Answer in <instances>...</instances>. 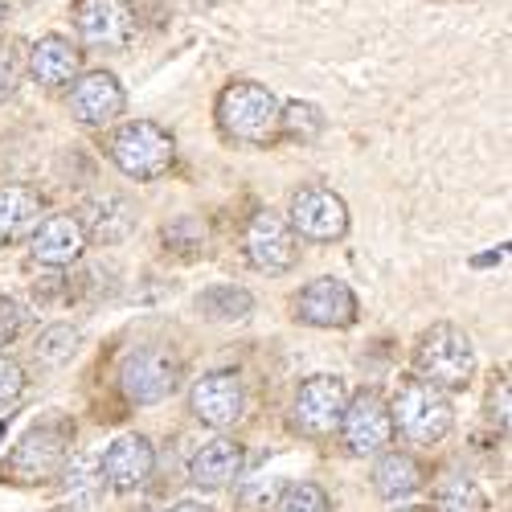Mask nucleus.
I'll use <instances>...</instances> for the list:
<instances>
[{"label": "nucleus", "mask_w": 512, "mask_h": 512, "mask_svg": "<svg viewBox=\"0 0 512 512\" xmlns=\"http://www.w3.org/2000/svg\"><path fill=\"white\" fill-rule=\"evenodd\" d=\"M295 316L312 328H345L357 320V295L340 279H316L295 295Z\"/></svg>", "instance_id": "11"}, {"label": "nucleus", "mask_w": 512, "mask_h": 512, "mask_svg": "<svg viewBox=\"0 0 512 512\" xmlns=\"http://www.w3.org/2000/svg\"><path fill=\"white\" fill-rule=\"evenodd\" d=\"M13 78H17V62H13L9 50H0V99L13 91Z\"/></svg>", "instance_id": "30"}, {"label": "nucleus", "mask_w": 512, "mask_h": 512, "mask_svg": "<svg viewBox=\"0 0 512 512\" xmlns=\"http://www.w3.org/2000/svg\"><path fill=\"white\" fill-rule=\"evenodd\" d=\"M78 66H82V54L66 37H41L33 46V78L41 87H66L70 78H78Z\"/></svg>", "instance_id": "20"}, {"label": "nucleus", "mask_w": 512, "mask_h": 512, "mask_svg": "<svg viewBox=\"0 0 512 512\" xmlns=\"http://www.w3.org/2000/svg\"><path fill=\"white\" fill-rule=\"evenodd\" d=\"M414 373L439 390H463L476 373V349L467 332L451 324H435L414 349Z\"/></svg>", "instance_id": "1"}, {"label": "nucleus", "mask_w": 512, "mask_h": 512, "mask_svg": "<svg viewBox=\"0 0 512 512\" xmlns=\"http://www.w3.org/2000/svg\"><path fill=\"white\" fill-rule=\"evenodd\" d=\"M250 308H254V300H250V291H242V287H209V291H201L197 295V312L205 316V320H222V324H234V320H246L250 316Z\"/></svg>", "instance_id": "22"}, {"label": "nucleus", "mask_w": 512, "mask_h": 512, "mask_svg": "<svg viewBox=\"0 0 512 512\" xmlns=\"http://www.w3.org/2000/svg\"><path fill=\"white\" fill-rule=\"evenodd\" d=\"M320 127H324V115H320V107H312V103H287V107H279V132H283L287 140L312 144V140L320 136Z\"/></svg>", "instance_id": "25"}, {"label": "nucleus", "mask_w": 512, "mask_h": 512, "mask_svg": "<svg viewBox=\"0 0 512 512\" xmlns=\"http://www.w3.org/2000/svg\"><path fill=\"white\" fill-rule=\"evenodd\" d=\"M418 484H422V467L406 451H386L373 467V488L386 500H406L410 492H418Z\"/></svg>", "instance_id": "21"}, {"label": "nucleus", "mask_w": 512, "mask_h": 512, "mask_svg": "<svg viewBox=\"0 0 512 512\" xmlns=\"http://www.w3.org/2000/svg\"><path fill=\"white\" fill-rule=\"evenodd\" d=\"M291 226L308 242H336L349 230V209L332 189H304L291 201Z\"/></svg>", "instance_id": "9"}, {"label": "nucleus", "mask_w": 512, "mask_h": 512, "mask_svg": "<svg viewBox=\"0 0 512 512\" xmlns=\"http://www.w3.org/2000/svg\"><path fill=\"white\" fill-rule=\"evenodd\" d=\"M242 472V447L234 439H213L205 443L193 463H189V480L197 488H226Z\"/></svg>", "instance_id": "17"}, {"label": "nucleus", "mask_w": 512, "mask_h": 512, "mask_svg": "<svg viewBox=\"0 0 512 512\" xmlns=\"http://www.w3.org/2000/svg\"><path fill=\"white\" fill-rule=\"evenodd\" d=\"M119 386H123L127 402L156 406L177 390V357H168L164 349H140V353H132L123 361Z\"/></svg>", "instance_id": "8"}, {"label": "nucleus", "mask_w": 512, "mask_h": 512, "mask_svg": "<svg viewBox=\"0 0 512 512\" xmlns=\"http://www.w3.org/2000/svg\"><path fill=\"white\" fill-rule=\"evenodd\" d=\"M246 254H250V263L267 275L291 271L295 267V230L271 209L254 213L246 226Z\"/></svg>", "instance_id": "10"}, {"label": "nucleus", "mask_w": 512, "mask_h": 512, "mask_svg": "<svg viewBox=\"0 0 512 512\" xmlns=\"http://www.w3.org/2000/svg\"><path fill=\"white\" fill-rule=\"evenodd\" d=\"M54 512H78V508H70V504H62V508H54Z\"/></svg>", "instance_id": "33"}, {"label": "nucleus", "mask_w": 512, "mask_h": 512, "mask_svg": "<svg viewBox=\"0 0 512 512\" xmlns=\"http://www.w3.org/2000/svg\"><path fill=\"white\" fill-rule=\"evenodd\" d=\"M246 394H242V381L230 369L218 373H205L197 386H193V414L209 426H234L242 418Z\"/></svg>", "instance_id": "15"}, {"label": "nucleus", "mask_w": 512, "mask_h": 512, "mask_svg": "<svg viewBox=\"0 0 512 512\" xmlns=\"http://www.w3.org/2000/svg\"><path fill=\"white\" fill-rule=\"evenodd\" d=\"M74 25L87 46L119 50L132 37V9H127V0H78Z\"/></svg>", "instance_id": "14"}, {"label": "nucleus", "mask_w": 512, "mask_h": 512, "mask_svg": "<svg viewBox=\"0 0 512 512\" xmlns=\"http://www.w3.org/2000/svg\"><path fill=\"white\" fill-rule=\"evenodd\" d=\"M484 492L472 476H463V472H447L439 476L435 484V508L439 512H484Z\"/></svg>", "instance_id": "23"}, {"label": "nucleus", "mask_w": 512, "mask_h": 512, "mask_svg": "<svg viewBox=\"0 0 512 512\" xmlns=\"http://www.w3.org/2000/svg\"><path fill=\"white\" fill-rule=\"evenodd\" d=\"M164 512H213V508H209V504H197V500H181V504L164 508Z\"/></svg>", "instance_id": "32"}, {"label": "nucleus", "mask_w": 512, "mask_h": 512, "mask_svg": "<svg viewBox=\"0 0 512 512\" xmlns=\"http://www.w3.org/2000/svg\"><path fill=\"white\" fill-rule=\"evenodd\" d=\"M82 234L95 242H123L136 226V209L127 205L123 197H95L82 213Z\"/></svg>", "instance_id": "19"}, {"label": "nucleus", "mask_w": 512, "mask_h": 512, "mask_svg": "<svg viewBox=\"0 0 512 512\" xmlns=\"http://www.w3.org/2000/svg\"><path fill=\"white\" fill-rule=\"evenodd\" d=\"M21 394H25V369L9 357H0V410L17 406Z\"/></svg>", "instance_id": "28"}, {"label": "nucleus", "mask_w": 512, "mask_h": 512, "mask_svg": "<svg viewBox=\"0 0 512 512\" xmlns=\"http://www.w3.org/2000/svg\"><path fill=\"white\" fill-rule=\"evenodd\" d=\"M33 246V259L37 263H50V267H66L74 263L82 246H87V234H82L78 218H50V222H37V230L29 234Z\"/></svg>", "instance_id": "16"}, {"label": "nucleus", "mask_w": 512, "mask_h": 512, "mask_svg": "<svg viewBox=\"0 0 512 512\" xmlns=\"http://www.w3.org/2000/svg\"><path fill=\"white\" fill-rule=\"evenodd\" d=\"M218 123L230 140L271 144L279 136V99L259 82H234L218 99Z\"/></svg>", "instance_id": "2"}, {"label": "nucleus", "mask_w": 512, "mask_h": 512, "mask_svg": "<svg viewBox=\"0 0 512 512\" xmlns=\"http://www.w3.org/2000/svg\"><path fill=\"white\" fill-rule=\"evenodd\" d=\"M62 472H66V492L78 504H91L103 492V467L95 455H74L70 463H62Z\"/></svg>", "instance_id": "24"}, {"label": "nucleus", "mask_w": 512, "mask_h": 512, "mask_svg": "<svg viewBox=\"0 0 512 512\" xmlns=\"http://www.w3.org/2000/svg\"><path fill=\"white\" fill-rule=\"evenodd\" d=\"M279 512H328V496L320 484H291L279 496Z\"/></svg>", "instance_id": "27"}, {"label": "nucleus", "mask_w": 512, "mask_h": 512, "mask_svg": "<svg viewBox=\"0 0 512 512\" xmlns=\"http://www.w3.org/2000/svg\"><path fill=\"white\" fill-rule=\"evenodd\" d=\"M0 435H5V431H0Z\"/></svg>", "instance_id": "36"}, {"label": "nucleus", "mask_w": 512, "mask_h": 512, "mask_svg": "<svg viewBox=\"0 0 512 512\" xmlns=\"http://www.w3.org/2000/svg\"><path fill=\"white\" fill-rule=\"evenodd\" d=\"M127 95L119 87V78L107 74V70H95V74H82L70 91V115L82 123V127H103L111 119H119Z\"/></svg>", "instance_id": "12"}, {"label": "nucleus", "mask_w": 512, "mask_h": 512, "mask_svg": "<svg viewBox=\"0 0 512 512\" xmlns=\"http://www.w3.org/2000/svg\"><path fill=\"white\" fill-rule=\"evenodd\" d=\"M398 512H422V508H398Z\"/></svg>", "instance_id": "34"}, {"label": "nucleus", "mask_w": 512, "mask_h": 512, "mask_svg": "<svg viewBox=\"0 0 512 512\" xmlns=\"http://www.w3.org/2000/svg\"><path fill=\"white\" fill-rule=\"evenodd\" d=\"M390 422L398 426V431L410 439V443H422V447H431L439 439H447L451 431V422H455V410H451V398L431 386V381H406V386L394 394L390 402Z\"/></svg>", "instance_id": "3"}, {"label": "nucleus", "mask_w": 512, "mask_h": 512, "mask_svg": "<svg viewBox=\"0 0 512 512\" xmlns=\"http://www.w3.org/2000/svg\"><path fill=\"white\" fill-rule=\"evenodd\" d=\"M340 435H345L353 455H373L390 443L394 422H390V402L377 390H361L353 402H345V414H340Z\"/></svg>", "instance_id": "7"}, {"label": "nucleus", "mask_w": 512, "mask_h": 512, "mask_svg": "<svg viewBox=\"0 0 512 512\" xmlns=\"http://www.w3.org/2000/svg\"><path fill=\"white\" fill-rule=\"evenodd\" d=\"M345 402H349L345 381L332 377V373H316V377L304 381L300 390H295V406H291L295 426H300L304 435H312V439H324L340 426Z\"/></svg>", "instance_id": "6"}, {"label": "nucleus", "mask_w": 512, "mask_h": 512, "mask_svg": "<svg viewBox=\"0 0 512 512\" xmlns=\"http://www.w3.org/2000/svg\"><path fill=\"white\" fill-rule=\"evenodd\" d=\"M500 414V431L508 426V381H500V394L492 390V418Z\"/></svg>", "instance_id": "31"}, {"label": "nucleus", "mask_w": 512, "mask_h": 512, "mask_svg": "<svg viewBox=\"0 0 512 512\" xmlns=\"http://www.w3.org/2000/svg\"><path fill=\"white\" fill-rule=\"evenodd\" d=\"M99 467H103V480H107L115 492H136V488H144L148 476H152L156 451H152V443H148L144 435H119V439L107 447V455L99 459Z\"/></svg>", "instance_id": "13"}, {"label": "nucleus", "mask_w": 512, "mask_h": 512, "mask_svg": "<svg viewBox=\"0 0 512 512\" xmlns=\"http://www.w3.org/2000/svg\"><path fill=\"white\" fill-rule=\"evenodd\" d=\"M70 435H74V426L62 422V418L29 426V435L17 443V451L9 459V472L21 484H46V480H54L62 472L66 455H70Z\"/></svg>", "instance_id": "5"}, {"label": "nucleus", "mask_w": 512, "mask_h": 512, "mask_svg": "<svg viewBox=\"0 0 512 512\" xmlns=\"http://www.w3.org/2000/svg\"><path fill=\"white\" fill-rule=\"evenodd\" d=\"M74 349H78V332H74L70 324H50L46 332L37 336V345H33V353H37L41 361H50V365L66 361Z\"/></svg>", "instance_id": "26"}, {"label": "nucleus", "mask_w": 512, "mask_h": 512, "mask_svg": "<svg viewBox=\"0 0 512 512\" xmlns=\"http://www.w3.org/2000/svg\"><path fill=\"white\" fill-rule=\"evenodd\" d=\"M107 152H111V160L123 168L127 177L156 181V177L168 173V164H173V152L177 148H173V136H168L160 123L132 119V123H123L119 132H111Z\"/></svg>", "instance_id": "4"}, {"label": "nucleus", "mask_w": 512, "mask_h": 512, "mask_svg": "<svg viewBox=\"0 0 512 512\" xmlns=\"http://www.w3.org/2000/svg\"><path fill=\"white\" fill-rule=\"evenodd\" d=\"M41 197L25 185H5L0 189V246L5 242H21L37 230L41 222Z\"/></svg>", "instance_id": "18"}, {"label": "nucleus", "mask_w": 512, "mask_h": 512, "mask_svg": "<svg viewBox=\"0 0 512 512\" xmlns=\"http://www.w3.org/2000/svg\"><path fill=\"white\" fill-rule=\"evenodd\" d=\"M21 328H25V312L17 308V300L0 295V349H9L13 340L21 336Z\"/></svg>", "instance_id": "29"}, {"label": "nucleus", "mask_w": 512, "mask_h": 512, "mask_svg": "<svg viewBox=\"0 0 512 512\" xmlns=\"http://www.w3.org/2000/svg\"><path fill=\"white\" fill-rule=\"evenodd\" d=\"M0 17H5V0H0Z\"/></svg>", "instance_id": "35"}]
</instances>
